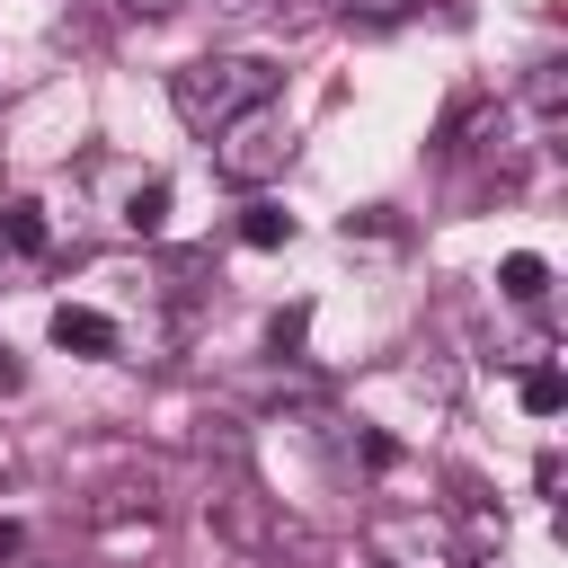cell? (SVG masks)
Here are the masks:
<instances>
[{
  "mask_svg": "<svg viewBox=\"0 0 568 568\" xmlns=\"http://www.w3.org/2000/svg\"><path fill=\"white\" fill-rule=\"evenodd\" d=\"M524 408H532V417H559V408H568V382H559V364H532V373H524Z\"/></svg>",
  "mask_w": 568,
  "mask_h": 568,
  "instance_id": "10",
  "label": "cell"
},
{
  "mask_svg": "<svg viewBox=\"0 0 568 568\" xmlns=\"http://www.w3.org/2000/svg\"><path fill=\"white\" fill-rule=\"evenodd\" d=\"M195 453L222 462V470H248V426H240V417H204V426H195Z\"/></svg>",
  "mask_w": 568,
  "mask_h": 568,
  "instance_id": "6",
  "label": "cell"
},
{
  "mask_svg": "<svg viewBox=\"0 0 568 568\" xmlns=\"http://www.w3.org/2000/svg\"><path fill=\"white\" fill-rule=\"evenodd\" d=\"M18 382H27V364H18V355H9V346H0V399H9V390H18Z\"/></svg>",
  "mask_w": 568,
  "mask_h": 568,
  "instance_id": "14",
  "label": "cell"
},
{
  "mask_svg": "<svg viewBox=\"0 0 568 568\" xmlns=\"http://www.w3.org/2000/svg\"><path fill=\"white\" fill-rule=\"evenodd\" d=\"M160 213H169V186H160V178H142V186H133V204H124V231H142V240H151V231H160Z\"/></svg>",
  "mask_w": 568,
  "mask_h": 568,
  "instance_id": "11",
  "label": "cell"
},
{
  "mask_svg": "<svg viewBox=\"0 0 568 568\" xmlns=\"http://www.w3.org/2000/svg\"><path fill=\"white\" fill-rule=\"evenodd\" d=\"M0 248L36 257V248H44V204H27V195H18V204H0Z\"/></svg>",
  "mask_w": 568,
  "mask_h": 568,
  "instance_id": "8",
  "label": "cell"
},
{
  "mask_svg": "<svg viewBox=\"0 0 568 568\" xmlns=\"http://www.w3.org/2000/svg\"><path fill=\"white\" fill-rule=\"evenodd\" d=\"M497 293H506V302H524V311H532V302H541V293H550V266H541V257H532V248H515V257H506V266H497Z\"/></svg>",
  "mask_w": 568,
  "mask_h": 568,
  "instance_id": "7",
  "label": "cell"
},
{
  "mask_svg": "<svg viewBox=\"0 0 568 568\" xmlns=\"http://www.w3.org/2000/svg\"><path fill=\"white\" fill-rule=\"evenodd\" d=\"M284 160H293V124L275 98L213 133V178H231V186H266V178H284Z\"/></svg>",
  "mask_w": 568,
  "mask_h": 568,
  "instance_id": "2",
  "label": "cell"
},
{
  "mask_svg": "<svg viewBox=\"0 0 568 568\" xmlns=\"http://www.w3.org/2000/svg\"><path fill=\"white\" fill-rule=\"evenodd\" d=\"M337 9H346V18H364V27H390V18H408L417 0H337Z\"/></svg>",
  "mask_w": 568,
  "mask_h": 568,
  "instance_id": "12",
  "label": "cell"
},
{
  "mask_svg": "<svg viewBox=\"0 0 568 568\" xmlns=\"http://www.w3.org/2000/svg\"><path fill=\"white\" fill-rule=\"evenodd\" d=\"M524 106H532L541 124H559V115H568V62H532V71H524Z\"/></svg>",
  "mask_w": 568,
  "mask_h": 568,
  "instance_id": "5",
  "label": "cell"
},
{
  "mask_svg": "<svg viewBox=\"0 0 568 568\" xmlns=\"http://www.w3.org/2000/svg\"><path fill=\"white\" fill-rule=\"evenodd\" d=\"M124 9H142V18H169V9H186V0H124Z\"/></svg>",
  "mask_w": 568,
  "mask_h": 568,
  "instance_id": "15",
  "label": "cell"
},
{
  "mask_svg": "<svg viewBox=\"0 0 568 568\" xmlns=\"http://www.w3.org/2000/svg\"><path fill=\"white\" fill-rule=\"evenodd\" d=\"M53 346H62V355H115L124 328H115L106 311H89V302H62V311H53Z\"/></svg>",
  "mask_w": 568,
  "mask_h": 568,
  "instance_id": "4",
  "label": "cell"
},
{
  "mask_svg": "<svg viewBox=\"0 0 568 568\" xmlns=\"http://www.w3.org/2000/svg\"><path fill=\"white\" fill-rule=\"evenodd\" d=\"M302 328H311V311H302V302H293V311H275V328H266V337H275V355H293V346H302Z\"/></svg>",
  "mask_w": 568,
  "mask_h": 568,
  "instance_id": "13",
  "label": "cell"
},
{
  "mask_svg": "<svg viewBox=\"0 0 568 568\" xmlns=\"http://www.w3.org/2000/svg\"><path fill=\"white\" fill-rule=\"evenodd\" d=\"M44 568H71V559H44Z\"/></svg>",
  "mask_w": 568,
  "mask_h": 568,
  "instance_id": "17",
  "label": "cell"
},
{
  "mask_svg": "<svg viewBox=\"0 0 568 568\" xmlns=\"http://www.w3.org/2000/svg\"><path fill=\"white\" fill-rule=\"evenodd\" d=\"M240 240H248V248H284V240H293V213H275V204H248V213H240Z\"/></svg>",
  "mask_w": 568,
  "mask_h": 568,
  "instance_id": "9",
  "label": "cell"
},
{
  "mask_svg": "<svg viewBox=\"0 0 568 568\" xmlns=\"http://www.w3.org/2000/svg\"><path fill=\"white\" fill-rule=\"evenodd\" d=\"M355 568H390V559H382V550H355Z\"/></svg>",
  "mask_w": 568,
  "mask_h": 568,
  "instance_id": "16",
  "label": "cell"
},
{
  "mask_svg": "<svg viewBox=\"0 0 568 568\" xmlns=\"http://www.w3.org/2000/svg\"><path fill=\"white\" fill-rule=\"evenodd\" d=\"M266 98H275V62H257V53H204V62L169 71V106L186 133H222L231 115H248Z\"/></svg>",
  "mask_w": 568,
  "mask_h": 568,
  "instance_id": "1",
  "label": "cell"
},
{
  "mask_svg": "<svg viewBox=\"0 0 568 568\" xmlns=\"http://www.w3.org/2000/svg\"><path fill=\"white\" fill-rule=\"evenodd\" d=\"M204 524L231 541V550H248V559H266V532H275V506L248 488V470H231L213 497H204Z\"/></svg>",
  "mask_w": 568,
  "mask_h": 568,
  "instance_id": "3",
  "label": "cell"
}]
</instances>
